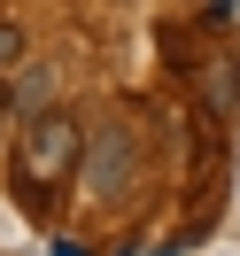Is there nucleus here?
Returning a JSON list of instances; mask_svg holds the SVG:
<instances>
[{
	"label": "nucleus",
	"instance_id": "f257e3e1",
	"mask_svg": "<svg viewBox=\"0 0 240 256\" xmlns=\"http://www.w3.org/2000/svg\"><path fill=\"white\" fill-rule=\"evenodd\" d=\"M78 148H85V124L70 109H31V124H23V140H16L23 194H47V186H62V178H78Z\"/></svg>",
	"mask_w": 240,
	"mask_h": 256
},
{
	"label": "nucleus",
	"instance_id": "f03ea898",
	"mask_svg": "<svg viewBox=\"0 0 240 256\" xmlns=\"http://www.w3.org/2000/svg\"><path fill=\"white\" fill-rule=\"evenodd\" d=\"M140 178V148H132V124H93L78 148V186L93 202H116V194Z\"/></svg>",
	"mask_w": 240,
	"mask_h": 256
},
{
	"label": "nucleus",
	"instance_id": "7ed1b4c3",
	"mask_svg": "<svg viewBox=\"0 0 240 256\" xmlns=\"http://www.w3.org/2000/svg\"><path fill=\"white\" fill-rule=\"evenodd\" d=\"M23 54H31V39H23V24H0V78L16 70Z\"/></svg>",
	"mask_w": 240,
	"mask_h": 256
},
{
	"label": "nucleus",
	"instance_id": "20e7f679",
	"mask_svg": "<svg viewBox=\"0 0 240 256\" xmlns=\"http://www.w3.org/2000/svg\"><path fill=\"white\" fill-rule=\"evenodd\" d=\"M8 116H16V101H8V78H0V124H8Z\"/></svg>",
	"mask_w": 240,
	"mask_h": 256
}]
</instances>
